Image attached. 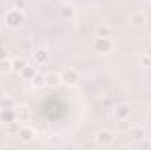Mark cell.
I'll use <instances>...</instances> for the list:
<instances>
[{"label": "cell", "instance_id": "cell-14", "mask_svg": "<svg viewBox=\"0 0 151 150\" xmlns=\"http://www.w3.org/2000/svg\"><path fill=\"white\" fill-rule=\"evenodd\" d=\"M30 83H32V87L34 88H42V87H46V74H42V73H35V76L30 79Z\"/></svg>", "mask_w": 151, "mask_h": 150}, {"label": "cell", "instance_id": "cell-18", "mask_svg": "<svg viewBox=\"0 0 151 150\" xmlns=\"http://www.w3.org/2000/svg\"><path fill=\"white\" fill-rule=\"evenodd\" d=\"M97 37H111V27L107 25H99L97 30H95Z\"/></svg>", "mask_w": 151, "mask_h": 150}, {"label": "cell", "instance_id": "cell-22", "mask_svg": "<svg viewBox=\"0 0 151 150\" xmlns=\"http://www.w3.org/2000/svg\"><path fill=\"white\" fill-rule=\"evenodd\" d=\"M141 66H144V67H151V58L148 55H142L141 57Z\"/></svg>", "mask_w": 151, "mask_h": 150}, {"label": "cell", "instance_id": "cell-4", "mask_svg": "<svg viewBox=\"0 0 151 150\" xmlns=\"http://www.w3.org/2000/svg\"><path fill=\"white\" fill-rule=\"evenodd\" d=\"M113 113H114V118H116V120L125 122V120H128L130 115H132V106H130L128 103H119V104L114 106Z\"/></svg>", "mask_w": 151, "mask_h": 150}, {"label": "cell", "instance_id": "cell-13", "mask_svg": "<svg viewBox=\"0 0 151 150\" xmlns=\"http://www.w3.org/2000/svg\"><path fill=\"white\" fill-rule=\"evenodd\" d=\"M37 73V69H35V66H30V64H27L25 67H23V71L19 73V76L23 78V79H27V81H30L34 76Z\"/></svg>", "mask_w": 151, "mask_h": 150}, {"label": "cell", "instance_id": "cell-20", "mask_svg": "<svg viewBox=\"0 0 151 150\" xmlns=\"http://www.w3.org/2000/svg\"><path fill=\"white\" fill-rule=\"evenodd\" d=\"M21 122L19 120H14V122H11V124H7V133H11V134H18L19 133V129H21Z\"/></svg>", "mask_w": 151, "mask_h": 150}, {"label": "cell", "instance_id": "cell-15", "mask_svg": "<svg viewBox=\"0 0 151 150\" xmlns=\"http://www.w3.org/2000/svg\"><path fill=\"white\" fill-rule=\"evenodd\" d=\"M11 64H12V73L19 76V73L23 71V67H25V66H27L28 62H27L25 58H14V60H12Z\"/></svg>", "mask_w": 151, "mask_h": 150}, {"label": "cell", "instance_id": "cell-23", "mask_svg": "<svg viewBox=\"0 0 151 150\" xmlns=\"http://www.w3.org/2000/svg\"><path fill=\"white\" fill-rule=\"evenodd\" d=\"M7 55H9V51H7V48L0 44V62H2V60H5V58H7Z\"/></svg>", "mask_w": 151, "mask_h": 150}, {"label": "cell", "instance_id": "cell-27", "mask_svg": "<svg viewBox=\"0 0 151 150\" xmlns=\"http://www.w3.org/2000/svg\"><path fill=\"white\" fill-rule=\"evenodd\" d=\"M144 55H148V57L151 58V46H148V48H146V53H144Z\"/></svg>", "mask_w": 151, "mask_h": 150}, {"label": "cell", "instance_id": "cell-11", "mask_svg": "<svg viewBox=\"0 0 151 150\" xmlns=\"http://www.w3.org/2000/svg\"><path fill=\"white\" fill-rule=\"evenodd\" d=\"M130 138H132L134 141H141V140H144V138H146V129L141 127V125L132 127V129H130Z\"/></svg>", "mask_w": 151, "mask_h": 150}, {"label": "cell", "instance_id": "cell-5", "mask_svg": "<svg viewBox=\"0 0 151 150\" xmlns=\"http://www.w3.org/2000/svg\"><path fill=\"white\" fill-rule=\"evenodd\" d=\"M77 81H79V73H77L76 69H72V67L63 69V73H62V83H63V85H67V87H76Z\"/></svg>", "mask_w": 151, "mask_h": 150}, {"label": "cell", "instance_id": "cell-21", "mask_svg": "<svg viewBox=\"0 0 151 150\" xmlns=\"http://www.w3.org/2000/svg\"><path fill=\"white\" fill-rule=\"evenodd\" d=\"M0 69L4 71V73H12V64H11V60H2L0 62Z\"/></svg>", "mask_w": 151, "mask_h": 150}, {"label": "cell", "instance_id": "cell-16", "mask_svg": "<svg viewBox=\"0 0 151 150\" xmlns=\"http://www.w3.org/2000/svg\"><path fill=\"white\" fill-rule=\"evenodd\" d=\"M16 108H18V106H16ZM16 113H18V120H19V122H27L28 117H30L28 106H19V108L16 110Z\"/></svg>", "mask_w": 151, "mask_h": 150}, {"label": "cell", "instance_id": "cell-12", "mask_svg": "<svg viewBox=\"0 0 151 150\" xmlns=\"http://www.w3.org/2000/svg\"><path fill=\"white\" fill-rule=\"evenodd\" d=\"M16 108V101L11 95H2L0 97V110H14Z\"/></svg>", "mask_w": 151, "mask_h": 150}, {"label": "cell", "instance_id": "cell-3", "mask_svg": "<svg viewBox=\"0 0 151 150\" xmlns=\"http://www.w3.org/2000/svg\"><path fill=\"white\" fill-rule=\"evenodd\" d=\"M114 141V133L111 129H99L95 134V143L100 147H109Z\"/></svg>", "mask_w": 151, "mask_h": 150}, {"label": "cell", "instance_id": "cell-6", "mask_svg": "<svg viewBox=\"0 0 151 150\" xmlns=\"http://www.w3.org/2000/svg\"><path fill=\"white\" fill-rule=\"evenodd\" d=\"M128 21H130V25H132V27L141 28V27H144V25L148 23V16H146L142 11H134V12L130 14Z\"/></svg>", "mask_w": 151, "mask_h": 150}, {"label": "cell", "instance_id": "cell-28", "mask_svg": "<svg viewBox=\"0 0 151 150\" xmlns=\"http://www.w3.org/2000/svg\"><path fill=\"white\" fill-rule=\"evenodd\" d=\"M60 2H63V4H72L74 0H60Z\"/></svg>", "mask_w": 151, "mask_h": 150}, {"label": "cell", "instance_id": "cell-17", "mask_svg": "<svg viewBox=\"0 0 151 150\" xmlns=\"http://www.w3.org/2000/svg\"><path fill=\"white\" fill-rule=\"evenodd\" d=\"M76 14V9L72 7V4H65V7L62 9V18L65 20H72Z\"/></svg>", "mask_w": 151, "mask_h": 150}, {"label": "cell", "instance_id": "cell-24", "mask_svg": "<svg viewBox=\"0 0 151 150\" xmlns=\"http://www.w3.org/2000/svg\"><path fill=\"white\" fill-rule=\"evenodd\" d=\"M139 143H141V147H142V149H144V150L151 149V140H148V138H144V140H141Z\"/></svg>", "mask_w": 151, "mask_h": 150}, {"label": "cell", "instance_id": "cell-1", "mask_svg": "<svg viewBox=\"0 0 151 150\" xmlns=\"http://www.w3.org/2000/svg\"><path fill=\"white\" fill-rule=\"evenodd\" d=\"M5 25L9 27V28H19L25 21H27V16H25V12L21 11V9H9L7 12H5Z\"/></svg>", "mask_w": 151, "mask_h": 150}, {"label": "cell", "instance_id": "cell-7", "mask_svg": "<svg viewBox=\"0 0 151 150\" xmlns=\"http://www.w3.org/2000/svg\"><path fill=\"white\" fill-rule=\"evenodd\" d=\"M16 136L19 138V141H23V143H30V141L35 138V131H34L32 127H28V125H21V129H19V133H18Z\"/></svg>", "mask_w": 151, "mask_h": 150}, {"label": "cell", "instance_id": "cell-29", "mask_svg": "<svg viewBox=\"0 0 151 150\" xmlns=\"http://www.w3.org/2000/svg\"><path fill=\"white\" fill-rule=\"evenodd\" d=\"M148 122H150V124H151V111L148 113Z\"/></svg>", "mask_w": 151, "mask_h": 150}, {"label": "cell", "instance_id": "cell-26", "mask_svg": "<svg viewBox=\"0 0 151 150\" xmlns=\"http://www.w3.org/2000/svg\"><path fill=\"white\" fill-rule=\"evenodd\" d=\"M95 147V143H91V141H84L83 143V149H93Z\"/></svg>", "mask_w": 151, "mask_h": 150}, {"label": "cell", "instance_id": "cell-2", "mask_svg": "<svg viewBox=\"0 0 151 150\" xmlns=\"http://www.w3.org/2000/svg\"><path fill=\"white\" fill-rule=\"evenodd\" d=\"M91 46L97 53H111L114 50V41L111 37H95Z\"/></svg>", "mask_w": 151, "mask_h": 150}, {"label": "cell", "instance_id": "cell-10", "mask_svg": "<svg viewBox=\"0 0 151 150\" xmlns=\"http://www.w3.org/2000/svg\"><path fill=\"white\" fill-rule=\"evenodd\" d=\"M60 83H62V74H58V73H47L46 74V87L55 88Z\"/></svg>", "mask_w": 151, "mask_h": 150}, {"label": "cell", "instance_id": "cell-9", "mask_svg": "<svg viewBox=\"0 0 151 150\" xmlns=\"http://www.w3.org/2000/svg\"><path fill=\"white\" fill-rule=\"evenodd\" d=\"M14 120H18V113H16V108L14 110H0V122L2 124H11V122H14Z\"/></svg>", "mask_w": 151, "mask_h": 150}, {"label": "cell", "instance_id": "cell-8", "mask_svg": "<svg viewBox=\"0 0 151 150\" xmlns=\"http://www.w3.org/2000/svg\"><path fill=\"white\" fill-rule=\"evenodd\" d=\"M47 58H49V55H47L46 50H35V51L32 53V60H34L35 66H44V64H47Z\"/></svg>", "mask_w": 151, "mask_h": 150}, {"label": "cell", "instance_id": "cell-19", "mask_svg": "<svg viewBox=\"0 0 151 150\" xmlns=\"http://www.w3.org/2000/svg\"><path fill=\"white\" fill-rule=\"evenodd\" d=\"M47 145H51V147H62V145H63V136H60V134H51V136L47 138Z\"/></svg>", "mask_w": 151, "mask_h": 150}, {"label": "cell", "instance_id": "cell-25", "mask_svg": "<svg viewBox=\"0 0 151 150\" xmlns=\"http://www.w3.org/2000/svg\"><path fill=\"white\" fill-rule=\"evenodd\" d=\"M25 5H27V2H25V0H14V7H16V9H21V11H23V9H25Z\"/></svg>", "mask_w": 151, "mask_h": 150}]
</instances>
